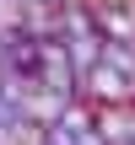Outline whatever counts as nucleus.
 Returning <instances> with one entry per match:
<instances>
[{"mask_svg": "<svg viewBox=\"0 0 135 145\" xmlns=\"http://www.w3.org/2000/svg\"><path fill=\"white\" fill-rule=\"evenodd\" d=\"M81 102H92L97 113H103V108H130L135 102V81L124 70H114V65L97 59V65L81 75Z\"/></svg>", "mask_w": 135, "mask_h": 145, "instance_id": "1", "label": "nucleus"}, {"mask_svg": "<svg viewBox=\"0 0 135 145\" xmlns=\"http://www.w3.org/2000/svg\"><path fill=\"white\" fill-rule=\"evenodd\" d=\"M97 135H103V145H135V102L130 108H103Z\"/></svg>", "mask_w": 135, "mask_h": 145, "instance_id": "2", "label": "nucleus"}, {"mask_svg": "<svg viewBox=\"0 0 135 145\" xmlns=\"http://www.w3.org/2000/svg\"><path fill=\"white\" fill-rule=\"evenodd\" d=\"M76 145H103V135L92 129V135H81V140H76Z\"/></svg>", "mask_w": 135, "mask_h": 145, "instance_id": "3", "label": "nucleus"}]
</instances>
